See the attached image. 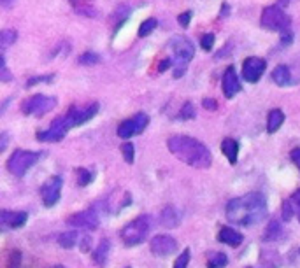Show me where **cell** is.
Masks as SVG:
<instances>
[{"label": "cell", "instance_id": "cell-22", "mask_svg": "<svg viewBox=\"0 0 300 268\" xmlns=\"http://www.w3.org/2000/svg\"><path fill=\"white\" fill-rule=\"evenodd\" d=\"M285 123V113L281 109H272L269 113V119H267V131L269 133H276Z\"/></svg>", "mask_w": 300, "mask_h": 268}, {"label": "cell", "instance_id": "cell-18", "mask_svg": "<svg viewBox=\"0 0 300 268\" xmlns=\"http://www.w3.org/2000/svg\"><path fill=\"white\" fill-rule=\"evenodd\" d=\"M181 221V214L179 210L176 207H172V205H168L162 210V214H160V225L163 226V228H176V226L179 225Z\"/></svg>", "mask_w": 300, "mask_h": 268}, {"label": "cell", "instance_id": "cell-1", "mask_svg": "<svg viewBox=\"0 0 300 268\" xmlns=\"http://www.w3.org/2000/svg\"><path fill=\"white\" fill-rule=\"evenodd\" d=\"M267 198L262 193L253 191L232 198L227 204V219L239 226H256L267 217Z\"/></svg>", "mask_w": 300, "mask_h": 268}, {"label": "cell", "instance_id": "cell-13", "mask_svg": "<svg viewBox=\"0 0 300 268\" xmlns=\"http://www.w3.org/2000/svg\"><path fill=\"white\" fill-rule=\"evenodd\" d=\"M267 69V61L260 56H249L242 61V77L248 82H258Z\"/></svg>", "mask_w": 300, "mask_h": 268}, {"label": "cell", "instance_id": "cell-9", "mask_svg": "<svg viewBox=\"0 0 300 268\" xmlns=\"http://www.w3.org/2000/svg\"><path fill=\"white\" fill-rule=\"evenodd\" d=\"M67 225L76 226V228H83V230H97L98 225H100V212H98V209L93 205V207H90L86 210L72 214L67 219Z\"/></svg>", "mask_w": 300, "mask_h": 268}, {"label": "cell", "instance_id": "cell-7", "mask_svg": "<svg viewBox=\"0 0 300 268\" xmlns=\"http://www.w3.org/2000/svg\"><path fill=\"white\" fill-rule=\"evenodd\" d=\"M56 107V98L55 97H48V95H34L28 100H25L22 104L23 114L28 116H44V114L51 113Z\"/></svg>", "mask_w": 300, "mask_h": 268}, {"label": "cell", "instance_id": "cell-2", "mask_svg": "<svg viewBox=\"0 0 300 268\" xmlns=\"http://www.w3.org/2000/svg\"><path fill=\"white\" fill-rule=\"evenodd\" d=\"M167 147L179 162L190 165L193 168H209L212 162L211 151L200 140L188 135H174L168 139Z\"/></svg>", "mask_w": 300, "mask_h": 268}, {"label": "cell", "instance_id": "cell-29", "mask_svg": "<svg viewBox=\"0 0 300 268\" xmlns=\"http://www.w3.org/2000/svg\"><path fill=\"white\" fill-rule=\"evenodd\" d=\"M76 175H77V184H79V186H88L93 181V174L90 170H86V168H77Z\"/></svg>", "mask_w": 300, "mask_h": 268}, {"label": "cell", "instance_id": "cell-20", "mask_svg": "<svg viewBox=\"0 0 300 268\" xmlns=\"http://www.w3.org/2000/svg\"><path fill=\"white\" fill-rule=\"evenodd\" d=\"M109 251H111V242L108 240V238H104V240L98 242V245L95 247V251H93V254H92L93 263L98 265V266H104L105 261H108Z\"/></svg>", "mask_w": 300, "mask_h": 268}, {"label": "cell", "instance_id": "cell-19", "mask_svg": "<svg viewBox=\"0 0 300 268\" xmlns=\"http://www.w3.org/2000/svg\"><path fill=\"white\" fill-rule=\"evenodd\" d=\"M272 81L277 86H291L293 84V76H291V70L288 65H279L272 70Z\"/></svg>", "mask_w": 300, "mask_h": 268}, {"label": "cell", "instance_id": "cell-43", "mask_svg": "<svg viewBox=\"0 0 300 268\" xmlns=\"http://www.w3.org/2000/svg\"><path fill=\"white\" fill-rule=\"evenodd\" d=\"M170 65H172V60H168V58L162 60V61H160V65H158V72H165V70L170 67Z\"/></svg>", "mask_w": 300, "mask_h": 268}, {"label": "cell", "instance_id": "cell-17", "mask_svg": "<svg viewBox=\"0 0 300 268\" xmlns=\"http://www.w3.org/2000/svg\"><path fill=\"white\" fill-rule=\"evenodd\" d=\"M218 240H220L221 244H225V245L239 247L242 244V240H244V237H242L237 230L230 228V226H225V228H221L220 233H218Z\"/></svg>", "mask_w": 300, "mask_h": 268}, {"label": "cell", "instance_id": "cell-3", "mask_svg": "<svg viewBox=\"0 0 300 268\" xmlns=\"http://www.w3.org/2000/svg\"><path fill=\"white\" fill-rule=\"evenodd\" d=\"M151 230V216L149 214H142V216L135 217L130 221L125 228L121 230V240L126 247H135L147 238V233Z\"/></svg>", "mask_w": 300, "mask_h": 268}, {"label": "cell", "instance_id": "cell-41", "mask_svg": "<svg viewBox=\"0 0 300 268\" xmlns=\"http://www.w3.org/2000/svg\"><path fill=\"white\" fill-rule=\"evenodd\" d=\"M202 105H204L207 110H216V109H218V102L215 100V98H204V100H202Z\"/></svg>", "mask_w": 300, "mask_h": 268}, {"label": "cell", "instance_id": "cell-45", "mask_svg": "<svg viewBox=\"0 0 300 268\" xmlns=\"http://www.w3.org/2000/svg\"><path fill=\"white\" fill-rule=\"evenodd\" d=\"M6 147H7V133L4 131L2 133V144H0V151H6Z\"/></svg>", "mask_w": 300, "mask_h": 268}, {"label": "cell", "instance_id": "cell-25", "mask_svg": "<svg viewBox=\"0 0 300 268\" xmlns=\"http://www.w3.org/2000/svg\"><path fill=\"white\" fill-rule=\"evenodd\" d=\"M228 265V256L225 253H212L207 259V268H225Z\"/></svg>", "mask_w": 300, "mask_h": 268}, {"label": "cell", "instance_id": "cell-47", "mask_svg": "<svg viewBox=\"0 0 300 268\" xmlns=\"http://www.w3.org/2000/svg\"><path fill=\"white\" fill-rule=\"evenodd\" d=\"M228 14H230V6L225 2L223 6H221V16H228Z\"/></svg>", "mask_w": 300, "mask_h": 268}, {"label": "cell", "instance_id": "cell-6", "mask_svg": "<svg viewBox=\"0 0 300 268\" xmlns=\"http://www.w3.org/2000/svg\"><path fill=\"white\" fill-rule=\"evenodd\" d=\"M42 158V152L39 151H27V149H16L7 160V170L14 177H22L30 170L34 165Z\"/></svg>", "mask_w": 300, "mask_h": 268}, {"label": "cell", "instance_id": "cell-46", "mask_svg": "<svg viewBox=\"0 0 300 268\" xmlns=\"http://www.w3.org/2000/svg\"><path fill=\"white\" fill-rule=\"evenodd\" d=\"M81 251H83V253L90 251V237H86V240H83V244H81Z\"/></svg>", "mask_w": 300, "mask_h": 268}, {"label": "cell", "instance_id": "cell-27", "mask_svg": "<svg viewBox=\"0 0 300 268\" xmlns=\"http://www.w3.org/2000/svg\"><path fill=\"white\" fill-rule=\"evenodd\" d=\"M156 27H158V21H156L155 18L144 19V21L141 23V27H139V37H147Z\"/></svg>", "mask_w": 300, "mask_h": 268}, {"label": "cell", "instance_id": "cell-42", "mask_svg": "<svg viewBox=\"0 0 300 268\" xmlns=\"http://www.w3.org/2000/svg\"><path fill=\"white\" fill-rule=\"evenodd\" d=\"M291 162H293L295 165H297V168L300 170V147H295L293 151H291Z\"/></svg>", "mask_w": 300, "mask_h": 268}, {"label": "cell", "instance_id": "cell-38", "mask_svg": "<svg viewBox=\"0 0 300 268\" xmlns=\"http://www.w3.org/2000/svg\"><path fill=\"white\" fill-rule=\"evenodd\" d=\"M191 11H184L183 14H179L178 16V23L181 25L183 28H188L190 27V21H191Z\"/></svg>", "mask_w": 300, "mask_h": 268}, {"label": "cell", "instance_id": "cell-10", "mask_svg": "<svg viewBox=\"0 0 300 268\" xmlns=\"http://www.w3.org/2000/svg\"><path fill=\"white\" fill-rule=\"evenodd\" d=\"M69 130H71V125H69L67 118L60 116L53 119L51 126L48 130L37 131V140H40V142H60V140H63Z\"/></svg>", "mask_w": 300, "mask_h": 268}, {"label": "cell", "instance_id": "cell-14", "mask_svg": "<svg viewBox=\"0 0 300 268\" xmlns=\"http://www.w3.org/2000/svg\"><path fill=\"white\" fill-rule=\"evenodd\" d=\"M149 247H151V253L156 254V256H168V254L176 253L178 242L170 235H156V237H153V240H151Z\"/></svg>", "mask_w": 300, "mask_h": 268}, {"label": "cell", "instance_id": "cell-36", "mask_svg": "<svg viewBox=\"0 0 300 268\" xmlns=\"http://www.w3.org/2000/svg\"><path fill=\"white\" fill-rule=\"evenodd\" d=\"M212 46H215V35L205 34L202 39H200V48H202L204 51H211Z\"/></svg>", "mask_w": 300, "mask_h": 268}, {"label": "cell", "instance_id": "cell-26", "mask_svg": "<svg viewBox=\"0 0 300 268\" xmlns=\"http://www.w3.org/2000/svg\"><path fill=\"white\" fill-rule=\"evenodd\" d=\"M58 244L63 249H72L77 244V233L76 232H65L58 237Z\"/></svg>", "mask_w": 300, "mask_h": 268}, {"label": "cell", "instance_id": "cell-15", "mask_svg": "<svg viewBox=\"0 0 300 268\" xmlns=\"http://www.w3.org/2000/svg\"><path fill=\"white\" fill-rule=\"evenodd\" d=\"M221 90H223V95L227 98H233L237 93L242 90L239 76L235 72V67H227V70L223 72V79H221Z\"/></svg>", "mask_w": 300, "mask_h": 268}, {"label": "cell", "instance_id": "cell-11", "mask_svg": "<svg viewBox=\"0 0 300 268\" xmlns=\"http://www.w3.org/2000/svg\"><path fill=\"white\" fill-rule=\"evenodd\" d=\"M98 109H100V105L98 104H90L86 107H71L69 113L65 114V118H67L71 128H76V126L84 125V123H88L90 119L95 118Z\"/></svg>", "mask_w": 300, "mask_h": 268}, {"label": "cell", "instance_id": "cell-21", "mask_svg": "<svg viewBox=\"0 0 300 268\" xmlns=\"http://www.w3.org/2000/svg\"><path fill=\"white\" fill-rule=\"evenodd\" d=\"M221 152L228 158V162L232 165H235L237 156H239V142L235 139H225L221 142Z\"/></svg>", "mask_w": 300, "mask_h": 268}, {"label": "cell", "instance_id": "cell-32", "mask_svg": "<svg viewBox=\"0 0 300 268\" xmlns=\"http://www.w3.org/2000/svg\"><path fill=\"white\" fill-rule=\"evenodd\" d=\"M121 151H123V158H125V162L128 163V165H132V163H134V156H135V147H134V144H130V142L123 144Z\"/></svg>", "mask_w": 300, "mask_h": 268}, {"label": "cell", "instance_id": "cell-39", "mask_svg": "<svg viewBox=\"0 0 300 268\" xmlns=\"http://www.w3.org/2000/svg\"><path fill=\"white\" fill-rule=\"evenodd\" d=\"M293 214H295V212H293V207H291V202H290V200H286L285 204H283V219H285V221H290Z\"/></svg>", "mask_w": 300, "mask_h": 268}, {"label": "cell", "instance_id": "cell-30", "mask_svg": "<svg viewBox=\"0 0 300 268\" xmlns=\"http://www.w3.org/2000/svg\"><path fill=\"white\" fill-rule=\"evenodd\" d=\"M195 116H197V113L191 102H186V104L183 105V109H181V113L178 114V118L183 119V121H186V119H195Z\"/></svg>", "mask_w": 300, "mask_h": 268}, {"label": "cell", "instance_id": "cell-48", "mask_svg": "<svg viewBox=\"0 0 300 268\" xmlns=\"http://www.w3.org/2000/svg\"><path fill=\"white\" fill-rule=\"evenodd\" d=\"M49 268H67V266H63V265H53V266H49Z\"/></svg>", "mask_w": 300, "mask_h": 268}, {"label": "cell", "instance_id": "cell-35", "mask_svg": "<svg viewBox=\"0 0 300 268\" xmlns=\"http://www.w3.org/2000/svg\"><path fill=\"white\" fill-rule=\"evenodd\" d=\"M19 265H22V253L11 251L9 259H7V268H19Z\"/></svg>", "mask_w": 300, "mask_h": 268}, {"label": "cell", "instance_id": "cell-31", "mask_svg": "<svg viewBox=\"0 0 300 268\" xmlns=\"http://www.w3.org/2000/svg\"><path fill=\"white\" fill-rule=\"evenodd\" d=\"M98 61H100V56L93 51H88V53H84V55L79 56V63L86 65V67H92V65L98 63Z\"/></svg>", "mask_w": 300, "mask_h": 268}, {"label": "cell", "instance_id": "cell-33", "mask_svg": "<svg viewBox=\"0 0 300 268\" xmlns=\"http://www.w3.org/2000/svg\"><path fill=\"white\" fill-rule=\"evenodd\" d=\"M55 79V74H46V76H37V77H32V79L27 81V88H32V86L35 84H40V82H51Z\"/></svg>", "mask_w": 300, "mask_h": 268}, {"label": "cell", "instance_id": "cell-5", "mask_svg": "<svg viewBox=\"0 0 300 268\" xmlns=\"http://www.w3.org/2000/svg\"><path fill=\"white\" fill-rule=\"evenodd\" d=\"M170 49L174 53L176 58V67H174V77H181L186 72V65L190 63L195 56V46L190 39L186 37L176 35L170 40Z\"/></svg>", "mask_w": 300, "mask_h": 268}, {"label": "cell", "instance_id": "cell-28", "mask_svg": "<svg viewBox=\"0 0 300 268\" xmlns=\"http://www.w3.org/2000/svg\"><path fill=\"white\" fill-rule=\"evenodd\" d=\"M16 37H18L16 30H2L0 32V48L6 49L7 46H11L16 40Z\"/></svg>", "mask_w": 300, "mask_h": 268}, {"label": "cell", "instance_id": "cell-16", "mask_svg": "<svg viewBox=\"0 0 300 268\" xmlns=\"http://www.w3.org/2000/svg\"><path fill=\"white\" fill-rule=\"evenodd\" d=\"M28 221V212H11V210H2L0 212V225L4 230H16L25 226V222Z\"/></svg>", "mask_w": 300, "mask_h": 268}, {"label": "cell", "instance_id": "cell-23", "mask_svg": "<svg viewBox=\"0 0 300 268\" xmlns=\"http://www.w3.org/2000/svg\"><path fill=\"white\" fill-rule=\"evenodd\" d=\"M283 237V228H281V222L279 221H270L265 228V235H264V240L267 242H272V240H279Z\"/></svg>", "mask_w": 300, "mask_h": 268}, {"label": "cell", "instance_id": "cell-37", "mask_svg": "<svg viewBox=\"0 0 300 268\" xmlns=\"http://www.w3.org/2000/svg\"><path fill=\"white\" fill-rule=\"evenodd\" d=\"M290 202H291V207H293V212L297 214V217L300 221V188L293 193V195H291Z\"/></svg>", "mask_w": 300, "mask_h": 268}, {"label": "cell", "instance_id": "cell-24", "mask_svg": "<svg viewBox=\"0 0 300 268\" xmlns=\"http://www.w3.org/2000/svg\"><path fill=\"white\" fill-rule=\"evenodd\" d=\"M69 2L72 4V7L76 9L77 14H84V16H95L97 14L90 0H69Z\"/></svg>", "mask_w": 300, "mask_h": 268}, {"label": "cell", "instance_id": "cell-50", "mask_svg": "<svg viewBox=\"0 0 300 268\" xmlns=\"http://www.w3.org/2000/svg\"><path fill=\"white\" fill-rule=\"evenodd\" d=\"M126 268H130V266H126Z\"/></svg>", "mask_w": 300, "mask_h": 268}, {"label": "cell", "instance_id": "cell-8", "mask_svg": "<svg viewBox=\"0 0 300 268\" xmlns=\"http://www.w3.org/2000/svg\"><path fill=\"white\" fill-rule=\"evenodd\" d=\"M147 125H149V116L146 113H139L120 123V126H118V137L123 140H128L134 135L142 133L147 128Z\"/></svg>", "mask_w": 300, "mask_h": 268}, {"label": "cell", "instance_id": "cell-40", "mask_svg": "<svg viewBox=\"0 0 300 268\" xmlns=\"http://www.w3.org/2000/svg\"><path fill=\"white\" fill-rule=\"evenodd\" d=\"M0 72H2V81L9 82L11 81V74L7 72V65H6V56L2 55V65H0Z\"/></svg>", "mask_w": 300, "mask_h": 268}, {"label": "cell", "instance_id": "cell-12", "mask_svg": "<svg viewBox=\"0 0 300 268\" xmlns=\"http://www.w3.org/2000/svg\"><path fill=\"white\" fill-rule=\"evenodd\" d=\"M61 186H63V181H61L60 175L49 177L46 183L42 184V188H40V198H42V204L46 207H53V205L58 204L61 195Z\"/></svg>", "mask_w": 300, "mask_h": 268}, {"label": "cell", "instance_id": "cell-4", "mask_svg": "<svg viewBox=\"0 0 300 268\" xmlns=\"http://www.w3.org/2000/svg\"><path fill=\"white\" fill-rule=\"evenodd\" d=\"M260 25L265 30L279 32L281 35L291 34V18L286 14V11L281 6H269L265 7L260 16Z\"/></svg>", "mask_w": 300, "mask_h": 268}, {"label": "cell", "instance_id": "cell-49", "mask_svg": "<svg viewBox=\"0 0 300 268\" xmlns=\"http://www.w3.org/2000/svg\"><path fill=\"white\" fill-rule=\"evenodd\" d=\"M248 268H253V266H248Z\"/></svg>", "mask_w": 300, "mask_h": 268}, {"label": "cell", "instance_id": "cell-44", "mask_svg": "<svg viewBox=\"0 0 300 268\" xmlns=\"http://www.w3.org/2000/svg\"><path fill=\"white\" fill-rule=\"evenodd\" d=\"M14 2H16V0H0V6H2L4 9H9V7H11Z\"/></svg>", "mask_w": 300, "mask_h": 268}, {"label": "cell", "instance_id": "cell-34", "mask_svg": "<svg viewBox=\"0 0 300 268\" xmlns=\"http://www.w3.org/2000/svg\"><path fill=\"white\" fill-rule=\"evenodd\" d=\"M188 263H190V249H184L178 256V259H176L174 268H186Z\"/></svg>", "mask_w": 300, "mask_h": 268}]
</instances>
